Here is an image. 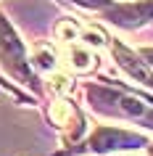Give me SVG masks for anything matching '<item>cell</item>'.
Masks as SVG:
<instances>
[{"instance_id": "6da1fadb", "label": "cell", "mask_w": 153, "mask_h": 156, "mask_svg": "<svg viewBox=\"0 0 153 156\" xmlns=\"http://www.w3.org/2000/svg\"><path fill=\"white\" fill-rule=\"evenodd\" d=\"M87 101L98 114L106 116H119V119H129L153 130V103L132 95L119 87H106V85H90L87 87Z\"/></svg>"}, {"instance_id": "ba28073f", "label": "cell", "mask_w": 153, "mask_h": 156, "mask_svg": "<svg viewBox=\"0 0 153 156\" xmlns=\"http://www.w3.org/2000/svg\"><path fill=\"white\" fill-rule=\"evenodd\" d=\"M79 32H82V27L77 24V21H71V19H64V21L56 24V37L61 42H66V45L79 40Z\"/></svg>"}, {"instance_id": "52a82bcc", "label": "cell", "mask_w": 153, "mask_h": 156, "mask_svg": "<svg viewBox=\"0 0 153 156\" xmlns=\"http://www.w3.org/2000/svg\"><path fill=\"white\" fill-rule=\"evenodd\" d=\"M32 61L37 69H42V72H53L56 69V53H53V48L50 45H37V48L32 50Z\"/></svg>"}, {"instance_id": "277c9868", "label": "cell", "mask_w": 153, "mask_h": 156, "mask_svg": "<svg viewBox=\"0 0 153 156\" xmlns=\"http://www.w3.org/2000/svg\"><path fill=\"white\" fill-rule=\"evenodd\" d=\"M108 24H116L121 29H137L153 19V0H137V3H111L100 11Z\"/></svg>"}, {"instance_id": "5b68a950", "label": "cell", "mask_w": 153, "mask_h": 156, "mask_svg": "<svg viewBox=\"0 0 153 156\" xmlns=\"http://www.w3.org/2000/svg\"><path fill=\"white\" fill-rule=\"evenodd\" d=\"M108 45H111L113 61H116V64H119L135 82H140V85H145V87H151V90H153V69L148 66V61H145L143 56H137L135 50H129L127 45L119 42V40H111Z\"/></svg>"}, {"instance_id": "30bf717a", "label": "cell", "mask_w": 153, "mask_h": 156, "mask_svg": "<svg viewBox=\"0 0 153 156\" xmlns=\"http://www.w3.org/2000/svg\"><path fill=\"white\" fill-rule=\"evenodd\" d=\"M50 90L56 93V95H66V93L71 90V77H66V74H53V77H50Z\"/></svg>"}, {"instance_id": "9c48e42d", "label": "cell", "mask_w": 153, "mask_h": 156, "mask_svg": "<svg viewBox=\"0 0 153 156\" xmlns=\"http://www.w3.org/2000/svg\"><path fill=\"white\" fill-rule=\"evenodd\" d=\"M79 40L85 42L87 48H90V45H92V48H103V45H108V37H106L98 27H85V29L79 32Z\"/></svg>"}, {"instance_id": "7a4b0ae2", "label": "cell", "mask_w": 153, "mask_h": 156, "mask_svg": "<svg viewBox=\"0 0 153 156\" xmlns=\"http://www.w3.org/2000/svg\"><path fill=\"white\" fill-rule=\"evenodd\" d=\"M0 61L5 66V72L16 77L19 82L34 85V74L29 69V56L24 50V42L19 40V34L13 32L5 16H0Z\"/></svg>"}, {"instance_id": "8992f818", "label": "cell", "mask_w": 153, "mask_h": 156, "mask_svg": "<svg viewBox=\"0 0 153 156\" xmlns=\"http://www.w3.org/2000/svg\"><path fill=\"white\" fill-rule=\"evenodd\" d=\"M66 64L71 66L74 72H90V69H95V53L87 45L69 42V48H66Z\"/></svg>"}, {"instance_id": "7c38bea8", "label": "cell", "mask_w": 153, "mask_h": 156, "mask_svg": "<svg viewBox=\"0 0 153 156\" xmlns=\"http://www.w3.org/2000/svg\"><path fill=\"white\" fill-rule=\"evenodd\" d=\"M140 56H143L145 61H148V66L153 69V48H143V50H140Z\"/></svg>"}, {"instance_id": "3957f363", "label": "cell", "mask_w": 153, "mask_h": 156, "mask_svg": "<svg viewBox=\"0 0 153 156\" xmlns=\"http://www.w3.org/2000/svg\"><path fill=\"white\" fill-rule=\"evenodd\" d=\"M148 146V140L137 132H129V130H121V127H98L92 135L87 138V151L92 154H113V151H135V148H143Z\"/></svg>"}, {"instance_id": "4fadbf2b", "label": "cell", "mask_w": 153, "mask_h": 156, "mask_svg": "<svg viewBox=\"0 0 153 156\" xmlns=\"http://www.w3.org/2000/svg\"><path fill=\"white\" fill-rule=\"evenodd\" d=\"M148 151H151V156H153V143H148Z\"/></svg>"}, {"instance_id": "8fae6325", "label": "cell", "mask_w": 153, "mask_h": 156, "mask_svg": "<svg viewBox=\"0 0 153 156\" xmlns=\"http://www.w3.org/2000/svg\"><path fill=\"white\" fill-rule=\"evenodd\" d=\"M66 3H74V5H82L87 11H103L111 5V0H66Z\"/></svg>"}]
</instances>
